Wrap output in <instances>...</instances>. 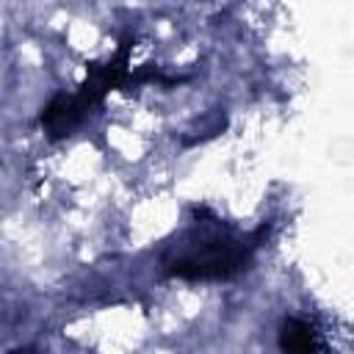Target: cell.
<instances>
[{
    "instance_id": "6da1fadb",
    "label": "cell",
    "mask_w": 354,
    "mask_h": 354,
    "mask_svg": "<svg viewBox=\"0 0 354 354\" xmlns=\"http://www.w3.org/2000/svg\"><path fill=\"white\" fill-rule=\"evenodd\" d=\"M254 241L230 232L191 235L163 257V268L180 279H230L246 268Z\"/></svg>"
},
{
    "instance_id": "7a4b0ae2",
    "label": "cell",
    "mask_w": 354,
    "mask_h": 354,
    "mask_svg": "<svg viewBox=\"0 0 354 354\" xmlns=\"http://www.w3.org/2000/svg\"><path fill=\"white\" fill-rule=\"evenodd\" d=\"M279 351L282 354H324V343L310 321L285 318L279 326Z\"/></svg>"
},
{
    "instance_id": "3957f363",
    "label": "cell",
    "mask_w": 354,
    "mask_h": 354,
    "mask_svg": "<svg viewBox=\"0 0 354 354\" xmlns=\"http://www.w3.org/2000/svg\"><path fill=\"white\" fill-rule=\"evenodd\" d=\"M14 354H30V351H28V348H25V351H22V348H19V351H14Z\"/></svg>"
}]
</instances>
